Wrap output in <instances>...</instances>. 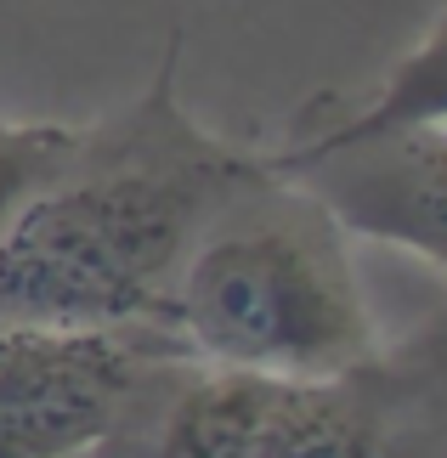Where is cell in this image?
Returning a JSON list of instances; mask_svg holds the SVG:
<instances>
[{"label": "cell", "mask_w": 447, "mask_h": 458, "mask_svg": "<svg viewBox=\"0 0 447 458\" xmlns=\"http://www.w3.org/2000/svg\"><path fill=\"white\" fill-rule=\"evenodd\" d=\"M74 458H119L114 447H91V453H74Z\"/></svg>", "instance_id": "cell-8"}, {"label": "cell", "mask_w": 447, "mask_h": 458, "mask_svg": "<svg viewBox=\"0 0 447 458\" xmlns=\"http://www.w3.org/2000/svg\"><path fill=\"white\" fill-rule=\"evenodd\" d=\"M165 328L187 362L278 379L340 374L380 345L351 233L306 182L272 165L249 175L187 243Z\"/></svg>", "instance_id": "cell-2"}, {"label": "cell", "mask_w": 447, "mask_h": 458, "mask_svg": "<svg viewBox=\"0 0 447 458\" xmlns=\"http://www.w3.org/2000/svg\"><path fill=\"white\" fill-rule=\"evenodd\" d=\"M278 175L306 182L351 238L397 243L447 272V125L334 148Z\"/></svg>", "instance_id": "cell-5"}, {"label": "cell", "mask_w": 447, "mask_h": 458, "mask_svg": "<svg viewBox=\"0 0 447 458\" xmlns=\"http://www.w3.org/2000/svg\"><path fill=\"white\" fill-rule=\"evenodd\" d=\"M108 447L119 458H447V311L317 379L170 357Z\"/></svg>", "instance_id": "cell-3"}, {"label": "cell", "mask_w": 447, "mask_h": 458, "mask_svg": "<svg viewBox=\"0 0 447 458\" xmlns=\"http://www.w3.org/2000/svg\"><path fill=\"white\" fill-rule=\"evenodd\" d=\"M80 131L51 119H0V233L17 221L34 192L68 165Z\"/></svg>", "instance_id": "cell-7"}, {"label": "cell", "mask_w": 447, "mask_h": 458, "mask_svg": "<svg viewBox=\"0 0 447 458\" xmlns=\"http://www.w3.org/2000/svg\"><path fill=\"white\" fill-rule=\"evenodd\" d=\"M266 165L176 97V46L131 108L85 125L68 165L0 233V323H159L187 243Z\"/></svg>", "instance_id": "cell-1"}, {"label": "cell", "mask_w": 447, "mask_h": 458, "mask_svg": "<svg viewBox=\"0 0 447 458\" xmlns=\"http://www.w3.org/2000/svg\"><path fill=\"white\" fill-rule=\"evenodd\" d=\"M442 125H447V12L385 68V80L374 91H363L357 102L329 91L312 108H300L283 148L266 153V165L289 170L300 158H317L334 148L385 142V136H408V131H442Z\"/></svg>", "instance_id": "cell-6"}, {"label": "cell", "mask_w": 447, "mask_h": 458, "mask_svg": "<svg viewBox=\"0 0 447 458\" xmlns=\"http://www.w3.org/2000/svg\"><path fill=\"white\" fill-rule=\"evenodd\" d=\"M170 357H182V345L159 323H0V458L108 447L148 374Z\"/></svg>", "instance_id": "cell-4"}]
</instances>
